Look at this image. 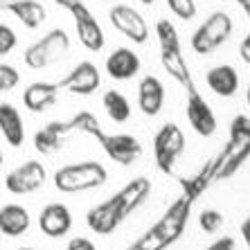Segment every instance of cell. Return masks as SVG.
<instances>
[{"mask_svg": "<svg viewBox=\"0 0 250 250\" xmlns=\"http://www.w3.org/2000/svg\"><path fill=\"white\" fill-rule=\"evenodd\" d=\"M108 181V169L97 160H82L59 167L52 183L61 194H83L104 187Z\"/></svg>", "mask_w": 250, "mask_h": 250, "instance_id": "6da1fadb", "label": "cell"}, {"mask_svg": "<svg viewBox=\"0 0 250 250\" xmlns=\"http://www.w3.org/2000/svg\"><path fill=\"white\" fill-rule=\"evenodd\" d=\"M248 158H250V120L246 115H237L232 120V124H230L228 145L216 156L214 181L230 178Z\"/></svg>", "mask_w": 250, "mask_h": 250, "instance_id": "7a4b0ae2", "label": "cell"}, {"mask_svg": "<svg viewBox=\"0 0 250 250\" xmlns=\"http://www.w3.org/2000/svg\"><path fill=\"white\" fill-rule=\"evenodd\" d=\"M156 36H158V43H160V63L167 70V75L174 77L176 82L183 83L185 88L189 83H194L181 50V36H178L174 23L169 18H160L156 23Z\"/></svg>", "mask_w": 250, "mask_h": 250, "instance_id": "3957f363", "label": "cell"}, {"mask_svg": "<svg viewBox=\"0 0 250 250\" xmlns=\"http://www.w3.org/2000/svg\"><path fill=\"white\" fill-rule=\"evenodd\" d=\"M70 50V36L65 29H50L39 41L25 47L23 61L32 70H43L47 65L57 63L61 57H65Z\"/></svg>", "mask_w": 250, "mask_h": 250, "instance_id": "277c9868", "label": "cell"}, {"mask_svg": "<svg viewBox=\"0 0 250 250\" xmlns=\"http://www.w3.org/2000/svg\"><path fill=\"white\" fill-rule=\"evenodd\" d=\"M187 140L183 128L174 122H167L158 128L156 138H153V160L156 167L163 174H174L176 163L181 160V156L185 153Z\"/></svg>", "mask_w": 250, "mask_h": 250, "instance_id": "5b68a950", "label": "cell"}, {"mask_svg": "<svg viewBox=\"0 0 250 250\" xmlns=\"http://www.w3.org/2000/svg\"><path fill=\"white\" fill-rule=\"evenodd\" d=\"M232 29H234V23L230 14H226V12L209 14L192 36L194 52L201 54V57H208V54L216 52L232 36Z\"/></svg>", "mask_w": 250, "mask_h": 250, "instance_id": "8992f818", "label": "cell"}, {"mask_svg": "<svg viewBox=\"0 0 250 250\" xmlns=\"http://www.w3.org/2000/svg\"><path fill=\"white\" fill-rule=\"evenodd\" d=\"M185 90V117L192 131L201 138H212L219 128V120H216L212 106L205 102V97L198 93V88L194 83H189Z\"/></svg>", "mask_w": 250, "mask_h": 250, "instance_id": "52a82bcc", "label": "cell"}, {"mask_svg": "<svg viewBox=\"0 0 250 250\" xmlns=\"http://www.w3.org/2000/svg\"><path fill=\"white\" fill-rule=\"evenodd\" d=\"M47 181V169L41 160H25L5 176V189L14 196H27L39 192Z\"/></svg>", "mask_w": 250, "mask_h": 250, "instance_id": "ba28073f", "label": "cell"}, {"mask_svg": "<svg viewBox=\"0 0 250 250\" xmlns=\"http://www.w3.org/2000/svg\"><path fill=\"white\" fill-rule=\"evenodd\" d=\"M104 153L120 167H131L142 156V142L131 133H102L97 138Z\"/></svg>", "mask_w": 250, "mask_h": 250, "instance_id": "9c48e42d", "label": "cell"}, {"mask_svg": "<svg viewBox=\"0 0 250 250\" xmlns=\"http://www.w3.org/2000/svg\"><path fill=\"white\" fill-rule=\"evenodd\" d=\"M108 21H111V25L120 34L126 36L128 41L138 43V45L146 43V39H149V25H146L145 16L138 9H133V7L128 5L111 7L108 9Z\"/></svg>", "mask_w": 250, "mask_h": 250, "instance_id": "30bf717a", "label": "cell"}, {"mask_svg": "<svg viewBox=\"0 0 250 250\" xmlns=\"http://www.w3.org/2000/svg\"><path fill=\"white\" fill-rule=\"evenodd\" d=\"M70 14L75 18V29H77V36H79V43L86 50H90V52H102L106 43V36H104V29H102L99 21L93 16V12L79 0L70 9Z\"/></svg>", "mask_w": 250, "mask_h": 250, "instance_id": "8fae6325", "label": "cell"}, {"mask_svg": "<svg viewBox=\"0 0 250 250\" xmlns=\"http://www.w3.org/2000/svg\"><path fill=\"white\" fill-rule=\"evenodd\" d=\"M57 83L65 93L88 97V95L97 93V88L102 86V75H99L97 65H95L93 61H79V63Z\"/></svg>", "mask_w": 250, "mask_h": 250, "instance_id": "7c38bea8", "label": "cell"}, {"mask_svg": "<svg viewBox=\"0 0 250 250\" xmlns=\"http://www.w3.org/2000/svg\"><path fill=\"white\" fill-rule=\"evenodd\" d=\"M36 223L47 239H63L70 234V230L75 226V219H72V212L65 203H47L39 212Z\"/></svg>", "mask_w": 250, "mask_h": 250, "instance_id": "4fadbf2b", "label": "cell"}, {"mask_svg": "<svg viewBox=\"0 0 250 250\" xmlns=\"http://www.w3.org/2000/svg\"><path fill=\"white\" fill-rule=\"evenodd\" d=\"M122 223H124V216L113 196L102 201V203H97L95 208H90L86 214V226L90 228L95 234H99V237L113 234Z\"/></svg>", "mask_w": 250, "mask_h": 250, "instance_id": "5bb4252c", "label": "cell"}, {"mask_svg": "<svg viewBox=\"0 0 250 250\" xmlns=\"http://www.w3.org/2000/svg\"><path fill=\"white\" fill-rule=\"evenodd\" d=\"M149 194H151V181H149L146 176H138L133 181H128L120 192L113 194L117 208H120V212H122V216H124V221H126L138 208L145 205Z\"/></svg>", "mask_w": 250, "mask_h": 250, "instance_id": "9a60e30c", "label": "cell"}, {"mask_svg": "<svg viewBox=\"0 0 250 250\" xmlns=\"http://www.w3.org/2000/svg\"><path fill=\"white\" fill-rule=\"evenodd\" d=\"M106 75L115 79V82H128L133 79L135 75L142 68V61H140L138 52H133L131 47H117L113 50L108 57H106Z\"/></svg>", "mask_w": 250, "mask_h": 250, "instance_id": "2e32d148", "label": "cell"}, {"mask_svg": "<svg viewBox=\"0 0 250 250\" xmlns=\"http://www.w3.org/2000/svg\"><path fill=\"white\" fill-rule=\"evenodd\" d=\"M75 133L68 122H47L43 128H39L34 133V149L43 156H52V153L61 151L68 138Z\"/></svg>", "mask_w": 250, "mask_h": 250, "instance_id": "e0dca14e", "label": "cell"}, {"mask_svg": "<svg viewBox=\"0 0 250 250\" xmlns=\"http://www.w3.org/2000/svg\"><path fill=\"white\" fill-rule=\"evenodd\" d=\"M165 83L158 79L156 75L142 77V82L138 83V106L140 111L146 117L160 115V111L165 108Z\"/></svg>", "mask_w": 250, "mask_h": 250, "instance_id": "ac0fdd59", "label": "cell"}, {"mask_svg": "<svg viewBox=\"0 0 250 250\" xmlns=\"http://www.w3.org/2000/svg\"><path fill=\"white\" fill-rule=\"evenodd\" d=\"M61 88L52 82H34L23 90V104L29 113H45L57 104Z\"/></svg>", "mask_w": 250, "mask_h": 250, "instance_id": "d6986e66", "label": "cell"}, {"mask_svg": "<svg viewBox=\"0 0 250 250\" xmlns=\"http://www.w3.org/2000/svg\"><path fill=\"white\" fill-rule=\"evenodd\" d=\"M0 133L5 138V142L14 149L23 146L25 142V122L23 115L14 104L2 102L0 104Z\"/></svg>", "mask_w": 250, "mask_h": 250, "instance_id": "ffe728a7", "label": "cell"}, {"mask_svg": "<svg viewBox=\"0 0 250 250\" xmlns=\"http://www.w3.org/2000/svg\"><path fill=\"white\" fill-rule=\"evenodd\" d=\"M32 226V216L29 212L18 203H7L0 208V234L5 237H23Z\"/></svg>", "mask_w": 250, "mask_h": 250, "instance_id": "44dd1931", "label": "cell"}, {"mask_svg": "<svg viewBox=\"0 0 250 250\" xmlns=\"http://www.w3.org/2000/svg\"><path fill=\"white\" fill-rule=\"evenodd\" d=\"M205 83L216 97H234L239 93V72L228 63L214 65L212 70H208Z\"/></svg>", "mask_w": 250, "mask_h": 250, "instance_id": "7402d4cb", "label": "cell"}, {"mask_svg": "<svg viewBox=\"0 0 250 250\" xmlns=\"http://www.w3.org/2000/svg\"><path fill=\"white\" fill-rule=\"evenodd\" d=\"M7 12H12L27 29L41 27V25L45 23V16H47L45 7H43L39 0H14Z\"/></svg>", "mask_w": 250, "mask_h": 250, "instance_id": "603a6c76", "label": "cell"}, {"mask_svg": "<svg viewBox=\"0 0 250 250\" xmlns=\"http://www.w3.org/2000/svg\"><path fill=\"white\" fill-rule=\"evenodd\" d=\"M102 106H104L106 115L108 120L115 124H124L131 120V102L126 99V95L111 88V90H106L104 97H102Z\"/></svg>", "mask_w": 250, "mask_h": 250, "instance_id": "cb8c5ba5", "label": "cell"}, {"mask_svg": "<svg viewBox=\"0 0 250 250\" xmlns=\"http://www.w3.org/2000/svg\"><path fill=\"white\" fill-rule=\"evenodd\" d=\"M70 126H72V131H75V133L93 135L95 140L104 133V128H102V124H99V120L90 111H79L75 117H72V120H70Z\"/></svg>", "mask_w": 250, "mask_h": 250, "instance_id": "d4e9b609", "label": "cell"}, {"mask_svg": "<svg viewBox=\"0 0 250 250\" xmlns=\"http://www.w3.org/2000/svg\"><path fill=\"white\" fill-rule=\"evenodd\" d=\"M198 226H201V230L205 234H219L223 230V226H226V216L219 209L208 208L198 214Z\"/></svg>", "mask_w": 250, "mask_h": 250, "instance_id": "484cf974", "label": "cell"}, {"mask_svg": "<svg viewBox=\"0 0 250 250\" xmlns=\"http://www.w3.org/2000/svg\"><path fill=\"white\" fill-rule=\"evenodd\" d=\"M21 83V72L9 63H0V93H9Z\"/></svg>", "mask_w": 250, "mask_h": 250, "instance_id": "4316f807", "label": "cell"}, {"mask_svg": "<svg viewBox=\"0 0 250 250\" xmlns=\"http://www.w3.org/2000/svg\"><path fill=\"white\" fill-rule=\"evenodd\" d=\"M167 5L181 21H192L196 16V0H167Z\"/></svg>", "mask_w": 250, "mask_h": 250, "instance_id": "83f0119b", "label": "cell"}, {"mask_svg": "<svg viewBox=\"0 0 250 250\" xmlns=\"http://www.w3.org/2000/svg\"><path fill=\"white\" fill-rule=\"evenodd\" d=\"M18 43V36L7 23H0V57H7V54L14 52V47Z\"/></svg>", "mask_w": 250, "mask_h": 250, "instance_id": "f1b7e54d", "label": "cell"}, {"mask_svg": "<svg viewBox=\"0 0 250 250\" xmlns=\"http://www.w3.org/2000/svg\"><path fill=\"white\" fill-rule=\"evenodd\" d=\"M65 250H99L97 244H95L93 239H88V237H72L65 244Z\"/></svg>", "mask_w": 250, "mask_h": 250, "instance_id": "f546056e", "label": "cell"}, {"mask_svg": "<svg viewBox=\"0 0 250 250\" xmlns=\"http://www.w3.org/2000/svg\"><path fill=\"white\" fill-rule=\"evenodd\" d=\"M239 57L246 65H250V32L244 36V41L239 43Z\"/></svg>", "mask_w": 250, "mask_h": 250, "instance_id": "4dcf8cb0", "label": "cell"}, {"mask_svg": "<svg viewBox=\"0 0 250 250\" xmlns=\"http://www.w3.org/2000/svg\"><path fill=\"white\" fill-rule=\"evenodd\" d=\"M208 250H234V241L232 239H219V241H214Z\"/></svg>", "mask_w": 250, "mask_h": 250, "instance_id": "1f68e13d", "label": "cell"}, {"mask_svg": "<svg viewBox=\"0 0 250 250\" xmlns=\"http://www.w3.org/2000/svg\"><path fill=\"white\" fill-rule=\"evenodd\" d=\"M52 2H54V5H59V7H63V9H68V12H70V9H72V7H75L79 0H52Z\"/></svg>", "mask_w": 250, "mask_h": 250, "instance_id": "d6a6232c", "label": "cell"}, {"mask_svg": "<svg viewBox=\"0 0 250 250\" xmlns=\"http://www.w3.org/2000/svg\"><path fill=\"white\" fill-rule=\"evenodd\" d=\"M237 5H241V9L246 12V16H248V21H250V0H234Z\"/></svg>", "mask_w": 250, "mask_h": 250, "instance_id": "836d02e7", "label": "cell"}, {"mask_svg": "<svg viewBox=\"0 0 250 250\" xmlns=\"http://www.w3.org/2000/svg\"><path fill=\"white\" fill-rule=\"evenodd\" d=\"M12 2H14V0H0V12H7Z\"/></svg>", "mask_w": 250, "mask_h": 250, "instance_id": "e575fe53", "label": "cell"}, {"mask_svg": "<svg viewBox=\"0 0 250 250\" xmlns=\"http://www.w3.org/2000/svg\"><path fill=\"white\" fill-rule=\"evenodd\" d=\"M246 104L250 106V86H248V90H246Z\"/></svg>", "mask_w": 250, "mask_h": 250, "instance_id": "d590c367", "label": "cell"}, {"mask_svg": "<svg viewBox=\"0 0 250 250\" xmlns=\"http://www.w3.org/2000/svg\"><path fill=\"white\" fill-rule=\"evenodd\" d=\"M138 2H142V5H153L156 0H138Z\"/></svg>", "mask_w": 250, "mask_h": 250, "instance_id": "8d00e7d4", "label": "cell"}, {"mask_svg": "<svg viewBox=\"0 0 250 250\" xmlns=\"http://www.w3.org/2000/svg\"><path fill=\"white\" fill-rule=\"evenodd\" d=\"M2 163H5V156H2V149H0V167H2Z\"/></svg>", "mask_w": 250, "mask_h": 250, "instance_id": "74e56055", "label": "cell"}, {"mask_svg": "<svg viewBox=\"0 0 250 250\" xmlns=\"http://www.w3.org/2000/svg\"><path fill=\"white\" fill-rule=\"evenodd\" d=\"M18 250H39V248H29V246H27V248H18Z\"/></svg>", "mask_w": 250, "mask_h": 250, "instance_id": "f35d334b", "label": "cell"}, {"mask_svg": "<svg viewBox=\"0 0 250 250\" xmlns=\"http://www.w3.org/2000/svg\"><path fill=\"white\" fill-rule=\"evenodd\" d=\"M0 250H2V248H0Z\"/></svg>", "mask_w": 250, "mask_h": 250, "instance_id": "ab89813d", "label": "cell"}]
</instances>
